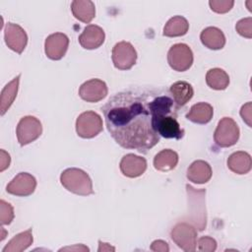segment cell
Listing matches in <instances>:
<instances>
[{
  "mask_svg": "<svg viewBox=\"0 0 252 252\" xmlns=\"http://www.w3.org/2000/svg\"><path fill=\"white\" fill-rule=\"evenodd\" d=\"M154 90L130 89L114 94L101 107L106 128L124 149L147 153L159 142L153 128Z\"/></svg>",
  "mask_w": 252,
  "mask_h": 252,
  "instance_id": "obj_1",
  "label": "cell"
},
{
  "mask_svg": "<svg viewBox=\"0 0 252 252\" xmlns=\"http://www.w3.org/2000/svg\"><path fill=\"white\" fill-rule=\"evenodd\" d=\"M60 182L65 189L76 195L89 196L94 193L91 177L80 168L71 167L63 170L60 175Z\"/></svg>",
  "mask_w": 252,
  "mask_h": 252,
  "instance_id": "obj_2",
  "label": "cell"
},
{
  "mask_svg": "<svg viewBox=\"0 0 252 252\" xmlns=\"http://www.w3.org/2000/svg\"><path fill=\"white\" fill-rule=\"evenodd\" d=\"M186 191L188 195V213L192 223L199 230H204L207 224V215L205 206V194L206 190H196L190 185H186Z\"/></svg>",
  "mask_w": 252,
  "mask_h": 252,
  "instance_id": "obj_3",
  "label": "cell"
},
{
  "mask_svg": "<svg viewBox=\"0 0 252 252\" xmlns=\"http://www.w3.org/2000/svg\"><path fill=\"white\" fill-rule=\"evenodd\" d=\"M170 237L185 252H193L197 248V230L187 221L176 223L170 230Z\"/></svg>",
  "mask_w": 252,
  "mask_h": 252,
  "instance_id": "obj_4",
  "label": "cell"
},
{
  "mask_svg": "<svg viewBox=\"0 0 252 252\" xmlns=\"http://www.w3.org/2000/svg\"><path fill=\"white\" fill-rule=\"evenodd\" d=\"M239 127L230 117L221 118L214 133V141L220 148H228L235 145L239 139Z\"/></svg>",
  "mask_w": 252,
  "mask_h": 252,
  "instance_id": "obj_5",
  "label": "cell"
},
{
  "mask_svg": "<svg viewBox=\"0 0 252 252\" xmlns=\"http://www.w3.org/2000/svg\"><path fill=\"white\" fill-rule=\"evenodd\" d=\"M102 119L94 111L89 110L81 113L76 120V131L78 136L91 139L102 131Z\"/></svg>",
  "mask_w": 252,
  "mask_h": 252,
  "instance_id": "obj_6",
  "label": "cell"
},
{
  "mask_svg": "<svg viewBox=\"0 0 252 252\" xmlns=\"http://www.w3.org/2000/svg\"><path fill=\"white\" fill-rule=\"evenodd\" d=\"M193 52L185 43L173 44L167 52V62L177 72L187 71L193 64Z\"/></svg>",
  "mask_w": 252,
  "mask_h": 252,
  "instance_id": "obj_7",
  "label": "cell"
},
{
  "mask_svg": "<svg viewBox=\"0 0 252 252\" xmlns=\"http://www.w3.org/2000/svg\"><path fill=\"white\" fill-rule=\"evenodd\" d=\"M42 133L40 121L34 116H25L18 123L16 134L18 142L21 146H26L35 141Z\"/></svg>",
  "mask_w": 252,
  "mask_h": 252,
  "instance_id": "obj_8",
  "label": "cell"
},
{
  "mask_svg": "<svg viewBox=\"0 0 252 252\" xmlns=\"http://www.w3.org/2000/svg\"><path fill=\"white\" fill-rule=\"evenodd\" d=\"M111 58L115 68L129 70L137 61V52L130 42L120 41L113 46Z\"/></svg>",
  "mask_w": 252,
  "mask_h": 252,
  "instance_id": "obj_9",
  "label": "cell"
},
{
  "mask_svg": "<svg viewBox=\"0 0 252 252\" xmlns=\"http://www.w3.org/2000/svg\"><path fill=\"white\" fill-rule=\"evenodd\" d=\"M4 39L7 46L19 54L25 50L28 43L27 32L21 26L14 23L6 24L4 30Z\"/></svg>",
  "mask_w": 252,
  "mask_h": 252,
  "instance_id": "obj_10",
  "label": "cell"
},
{
  "mask_svg": "<svg viewBox=\"0 0 252 252\" xmlns=\"http://www.w3.org/2000/svg\"><path fill=\"white\" fill-rule=\"evenodd\" d=\"M35 187L36 180L32 174L28 172H20L7 185L6 191L15 196L26 197L32 195L34 192Z\"/></svg>",
  "mask_w": 252,
  "mask_h": 252,
  "instance_id": "obj_11",
  "label": "cell"
},
{
  "mask_svg": "<svg viewBox=\"0 0 252 252\" xmlns=\"http://www.w3.org/2000/svg\"><path fill=\"white\" fill-rule=\"evenodd\" d=\"M68 46V36L63 32H55L45 38L44 51L49 59L60 60L66 54Z\"/></svg>",
  "mask_w": 252,
  "mask_h": 252,
  "instance_id": "obj_12",
  "label": "cell"
},
{
  "mask_svg": "<svg viewBox=\"0 0 252 252\" xmlns=\"http://www.w3.org/2000/svg\"><path fill=\"white\" fill-rule=\"evenodd\" d=\"M106 84L99 79H91L79 88L80 97L87 102H97L107 94Z\"/></svg>",
  "mask_w": 252,
  "mask_h": 252,
  "instance_id": "obj_13",
  "label": "cell"
},
{
  "mask_svg": "<svg viewBox=\"0 0 252 252\" xmlns=\"http://www.w3.org/2000/svg\"><path fill=\"white\" fill-rule=\"evenodd\" d=\"M120 170L122 174L129 178L141 176L147 169V160L134 154L125 155L120 160Z\"/></svg>",
  "mask_w": 252,
  "mask_h": 252,
  "instance_id": "obj_14",
  "label": "cell"
},
{
  "mask_svg": "<svg viewBox=\"0 0 252 252\" xmlns=\"http://www.w3.org/2000/svg\"><path fill=\"white\" fill-rule=\"evenodd\" d=\"M105 33L103 30L96 25H89L79 35V43L85 49H96L104 42Z\"/></svg>",
  "mask_w": 252,
  "mask_h": 252,
  "instance_id": "obj_15",
  "label": "cell"
},
{
  "mask_svg": "<svg viewBox=\"0 0 252 252\" xmlns=\"http://www.w3.org/2000/svg\"><path fill=\"white\" fill-rule=\"evenodd\" d=\"M212 167L205 160H195L193 161L187 169V178L189 181L196 184L207 183L212 177Z\"/></svg>",
  "mask_w": 252,
  "mask_h": 252,
  "instance_id": "obj_16",
  "label": "cell"
},
{
  "mask_svg": "<svg viewBox=\"0 0 252 252\" xmlns=\"http://www.w3.org/2000/svg\"><path fill=\"white\" fill-rule=\"evenodd\" d=\"M200 39L202 43L209 49L219 50L225 44V36L223 32L216 27H208L201 32Z\"/></svg>",
  "mask_w": 252,
  "mask_h": 252,
  "instance_id": "obj_17",
  "label": "cell"
},
{
  "mask_svg": "<svg viewBox=\"0 0 252 252\" xmlns=\"http://www.w3.org/2000/svg\"><path fill=\"white\" fill-rule=\"evenodd\" d=\"M227 167L236 174H246L251 170V156L243 151L231 154L227 158Z\"/></svg>",
  "mask_w": 252,
  "mask_h": 252,
  "instance_id": "obj_18",
  "label": "cell"
},
{
  "mask_svg": "<svg viewBox=\"0 0 252 252\" xmlns=\"http://www.w3.org/2000/svg\"><path fill=\"white\" fill-rule=\"evenodd\" d=\"M214 115V108L208 102H197L191 106L190 110L186 114V118L197 124L209 123Z\"/></svg>",
  "mask_w": 252,
  "mask_h": 252,
  "instance_id": "obj_19",
  "label": "cell"
},
{
  "mask_svg": "<svg viewBox=\"0 0 252 252\" xmlns=\"http://www.w3.org/2000/svg\"><path fill=\"white\" fill-rule=\"evenodd\" d=\"M71 11L73 16L86 24H89L95 17V7L90 0H74L71 3Z\"/></svg>",
  "mask_w": 252,
  "mask_h": 252,
  "instance_id": "obj_20",
  "label": "cell"
},
{
  "mask_svg": "<svg viewBox=\"0 0 252 252\" xmlns=\"http://www.w3.org/2000/svg\"><path fill=\"white\" fill-rule=\"evenodd\" d=\"M169 94L174 102L179 106H184L193 96V87L185 81H177L169 88Z\"/></svg>",
  "mask_w": 252,
  "mask_h": 252,
  "instance_id": "obj_21",
  "label": "cell"
},
{
  "mask_svg": "<svg viewBox=\"0 0 252 252\" xmlns=\"http://www.w3.org/2000/svg\"><path fill=\"white\" fill-rule=\"evenodd\" d=\"M21 74L15 77L11 82H9L2 90L0 95V113L4 115L6 111L10 108L12 103L14 102L19 89Z\"/></svg>",
  "mask_w": 252,
  "mask_h": 252,
  "instance_id": "obj_22",
  "label": "cell"
},
{
  "mask_svg": "<svg viewBox=\"0 0 252 252\" xmlns=\"http://www.w3.org/2000/svg\"><path fill=\"white\" fill-rule=\"evenodd\" d=\"M178 163V155L170 149H165L158 153L154 158V166L159 171H169L175 168Z\"/></svg>",
  "mask_w": 252,
  "mask_h": 252,
  "instance_id": "obj_23",
  "label": "cell"
},
{
  "mask_svg": "<svg viewBox=\"0 0 252 252\" xmlns=\"http://www.w3.org/2000/svg\"><path fill=\"white\" fill-rule=\"evenodd\" d=\"M188 30H189L188 21L182 16H174L166 22L163 28L162 34L168 37L182 36L187 33Z\"/></svg>",
  "mask_w": 252,
  "mask_h": 252,
  "instance_id": "obj_24",
  "label": "cell"
},
{
  "mask_svg": "<svg viewBox=\"0 0 252 252\" xmlns=\"http://www.w3.org/2000/svg\"><path fill=\"white\" fill-rule=\"evenodd\" d=\"M32 228L27 229L17 235H15L8 244L3 248L2 252H21L26 250L32 244Z\"/></svg>",
  "mask_w": 252,
  "mask_h": 252,
  "instance_id": "obj_25",
  "label": "cell"
},
{
  "mask_svg": "<svg viewBox=\"0 0 252 252\" xmlns=\"http://www.w3.org/2000/svg\"><path fill=\"white\" fill-rule=\"evenodd\" d=\"M206 83L213 90L222 91L229 85V76L220 68H213L206 74Z\"/></svg>",
  "mask_w": 252,
  "mask_h": 252,
  "instance_id": "obj_26",
  "label": "cell"
},
{
  "mask_svg": "<svg viewBox=\"0 0 252 252\" xmlns=\"http://www.w3.org/2000/svg\"><path fill=\"white\" fill-rule=\"evenodd\" d=\"M14 220V209L4 200L0 201V222L2 225L10 224Z\"/></svg>",
  "mask_w": 252,
  "mask_h": 252,
  "instance_id": "obj_27",
  "label": "cell"
},
{
  "mask_svg": "<svg viewBox=\"0 0 252 252\" xmlns=\"http://www.w3.org/2000/svg\"><path fill=\"white\" fill-rule=\"evenodd\" d=\"M209 5L212 11L218 14H224L231 10V8L234 5V1L233 0H210Z\"/></svg>",
  "mask_w": 252,
  "mask_h": 252,
  "instance_id": "obj_28",
  "label": "cell"
},
{
  "mask_svg": "<svg viewBox=\"0 0 252 252\" xmlns=\"http://www.w3.org/2000/svg\"><path fill=\"white\" fill-rule=\"evenodd\" d=\"M236 32L243 37L251 38L252 37V18L247 17L239 20L235 25Z\"/></svg>",
  "mask_w": 252,
  "mask_h": 252,
  "instance_id": "obj_29",
  "label": "cell"
},
{
  "mask_svg": "<svg viewBox=\"0 0 252 252\" xmlns=\"http://www.w3.org/2000/svg\"><path fill=\"white\" fill-rule=\"evenodd\" d=\"M198 249L203 252H213L217 249V241L210 236H202L198 239Z\"/></svg>",
  "mask_w": 252,
  "mask_h": 252,
  "instance_id": "obj_30",
  "label": "cell"
},
{
  "mask_svg": "<svg viewBox=\"0 0 252 252\" xmlns=\"http://www.w3.org/2000/svg\"><path fill=\"white\" fill-rule=\"evenodd\" d=\"M240 116L242 117L243 121L249 126L252 127L251 124V117H252V103L251 101H248L247 103L243 104L240 108Z\"/></svg>",
  "mask_w": 252,
  "mask_h": 252,
  "instance_id": "obj_31",
  "label": "cell"
},
{
  "mask_svg": "<svg viewBox=\"0 0 252 252\" xmlns=\"http://www.w3.org/2000/svg\"><path fill=\"white\" fill-rule=\"evenodd\" d=\"M151 250L155 251V252H167L169 251V246L168 243L163 241V240H155L152 244H151Z\"/></svg>",
  "mask_w": 252,
  "mask_h": 252,
  "instance_id": "obj_32",
  "label": "cell"
},
{
  "mask_svg": "<svg viewBox=\"0 0 252 252\" xmlns=\"http://www.w3.org/2000/svg\"><path fill=\"white\" fill-rule=\"evenodd\" d=\"M11 162V158L8 153L4 150H0V171H4L9 167Z\"/></svg>",
  "mask_w": 252,
  "mask_h": 252,
  "instance_id": "obj_33",
  "label": "cell"
},
{
  "mask_svg": "<svg viewBox=\"0 0 252 252\" xmlns=\"http://www.w3.org/2000/svg\"><path fill=\"white\" fill-rule=\"evenodd\" d=\"M98 244H99L98 249H97L98 252H101V251H114L115 250V248L110 246V244L105 243V242H101L100 240L98 241Z\"/></svg>",
  "mask_w": 252,
  "mask_h": 252,
  "instance_id": "obj_34",
  "label": "cell"
},
{
  "mask_svg": "<svg viewBox=\"0 0 252 252\" xmlns=\"http://www.w3.org/2000/svg\"><path fill=\"white\" fill-rule=\"evenodd\" d=\"M65 250H76V251H89V248L85 245L82 244H77L75 246L72 247H65V248H61L59 251H65Z\"/></svg>",
  "mask_w": 252,
  "mask_h": 252,
  "instance_id": "obj_35",
  "label": "cell"
},
{
  "mask_svg": "<svg viewBox=\"0 0 252 252\" xmlns=\"http://www.w3.org/2000/svg\"><path fill=\"white\" fill-rule=\"evenodd\" d=\"M1 231H2V234H1V238H0V240H3V239L5 238V236H6V232H5V230H4V228H3V227L1 228Z\"/></svg>",
  "mask_w": 252,
  "mask_h": 252,
  "instance_id": "obj_36",
  "label": "cell"
}]
</instances>
